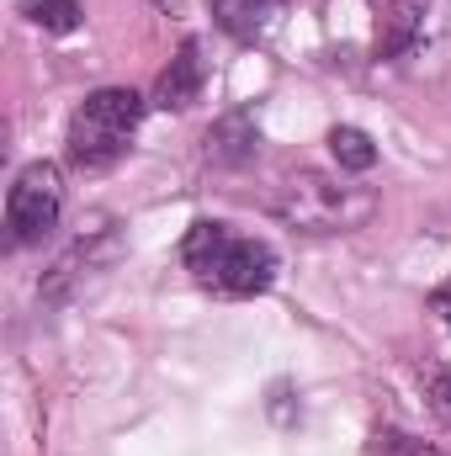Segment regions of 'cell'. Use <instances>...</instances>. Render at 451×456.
I'll return each instance as SVG.
<instances>
[{"mask_svg":"<svg viewBox=\"0 0 451 456\" xmlns=\"http://www.w3.org/2000/svg\"><path fill=\"white\" fill-rule=\"evenodd\" d=\"M271 213L298 233L324 239V233H350V228L366 224L377 213V191L350 186V181L324 175V170H298L271 191Z\"/></svg>","mask_w":451,"mask_h":456,"instance_id":"obj_1","label":"cell"},{"mask_svg":"<svg viewBox=\"0 0 451 456\" xmlns=\"http://www.w3.org/2000/svg\"><path fill=\"white\" fill-rule=\"evenodd\" d=\"M138 122H144V96L138 91H127V86L91 91L70 117V159L80 170H102V165L122 159Z\"/></svg>","mask_w":451,"mask_h":456,"instance_id":"obj_2","label":"cell"},{"mask_svg":"<svg viewBox=\"0 0 451 456\" xmlns=\"http://www.w3.org/2000/svg\"><path fill=\"white\" fill-rule=\"evenodd\" d=\"M59 208H64V181L59 165L37 159L16 175L11 197H5V233L11 244H37L48 239V228H59Z\"/></svg>","mask_w":451,"mask_h":456,"instance_id":"obj_3","label":"cell"},{"mask_svg":"<svg viewBox=\"0 0 451 456\" xmlns=\"http://www.w3.org/2000/svg\"><path fill=\"white\" fill-rule=\"evenodd\" d=\"M276 271H282V260H276V249L266 239H239L234 233L202 287H213L224 297H260V292L276 287Z\"/></svg>","mask_w":451,"mask_h":456,"instance_id":"obj_4","label":"cell"},{"mask_svg":"<svg viewBox=\"0 0 451 456\" xmlns=\"http://www.w3.org/2000/svg\"><path fill=\"white\" fill-rule=\"evenodd\" d=\"M117 255H122V239H117V228H91V233H80L75 239V249L70 255H59L53 260V271L43 276V297H64L80 276H91V271H107Z\"/></svg>","mask_w":451,"mask_h":456,"instance_id":"obj_5","label":"cell"},{"mask_svg":"<svg viewBox=\"0 0 451 456\" xmlns=\"http://www.w3.org/2000/svg\"><path fill=\"white\" fill-rule=\"evenodd\" d=\"M202 80H208V64H202V48L197 43H181V53L165 64V75L154 80V107L165 112H181L202 96Z\"/></svg>","mask_w":451,"mask_h":456,"instance_id":"obj_6","label":"cell"},{"mask_svg":"<svg viewBox=\"0 0 451 456\" xmlns=\"http://www.w3.org/2000/svg\"><path fill=\"white\" fill-rule=\"evenodd\" d=\"M208 11H213L218 32H228L234 43H260L282 21L287 0H208Z\"/></svg>","mask_w":451,"mask_h":456,"instance_id":"obj_7","label":"cell"},{"mask_svg":"<svg viewBox=\"0 0 451 456\" xmlns=\"http://www.w3.org/2000/svg\"><path fill=\"white\" fill-rule=\"evenodd\" d=\"M255 149H260V122H255V112H224L208 127V159L224 165V170L250 165Z\"/></svg>","mask_w":451,"mask_h":456,"instance_id":"obj_8","label":"cell"},{"mask_svg":"<svg viewBox=\"0 0 451 456\" xmlns=\"http://www.w3.org/2000/svg\"><path fill=\"white\" fill-rule=\"evenodd\" d=\"M228 239H234V228L218 224V218H197V224L186 228V239H181V260H186V271H192L197 281H208V271L218 265V255L228 249Z\"/></svg>","mask_w":451,"mask_h":456,"instance_id":"obj_9","label":"cell"},{"mask_svg":"<svg viewBox=\"0 0 451 456\" xmlns=\"http://www.w3.org/2000/svg\"><path fill=\"white\" fill-rule=\"evenodd\" d=\"M420 21H425V0H393L388 16H382V27H377V53L382 59H398L404 48H414Z\"/></svg>","mask_w":451,"mask_h":456,"instance_id":"obj_10","label":"cell"},{"mask_svg":"<svg viewBox=\"0 0 451 456\" xmlns=\"http://www.w3.org/2000/svg\"><path fill=\"white\" fill-rule=\"evenodd\" d=\"M330 154H335L340 170H350V175H366V170L377 165V143H372V133H361V127H350V122L330 127Z\"/></svg>","mask_w":451,"mask_h":456,"instance_id":"obj_11","label":"cell"},{"mask_svg":"<svg viewBox=\"0 0 451 456\" xmlns=\"http://www.w3.org/2000/svg\"><path fill=\"white\" fill-rule=\"evenodd\" d=\"M16 11H21L32 27L59 32V37H64V32H75V27H80V16H86V11H80V0H16Z\"/></svg>","mask_w":451,"mask_h":456,"instance_id":"obj_12","label":"cell"},{"mask_svg":"<svg viewBox=\"0 0 451 456\" xmlns=\"http://www.w3.org/2000/svg\"><path fill=\"white\" fill-rule=\"evenodd\" d=\"M372 456H441L425 436H409V430H377L372 436Z\"/></svg>","mask_w":451,"mask_h":456,"instance_id":"obj_13","label":"cell"},{"mask_svg":"<svg viewBox=\"0 0 451 456\" xmlns=\"http://www.w3.org/2000/svg\"><path fill=\"white\" fill-rule=\"evenodd\" d=\"M430 314H441V324L451 330V281H447V287H436V292H430Z\"/></svg>","mask_w":451,"mask_h":456,"instance_id":"obj_14","label":"cell"},{"mask_svg":"<svg viewBox=\"0 0 451 456\" xmlns=\"http://www.w3.org/2000/svg\"><path fill=\"white\" fill-rule=\"evenodd\" d=\"M430 398H436V409H441V414L451 419V366L441 371V377H436V393H430Z\"/></svg>","mask_w":451,"mask_h":456,"instance_id":"obj_15","label":"cell"}]
</instances>
